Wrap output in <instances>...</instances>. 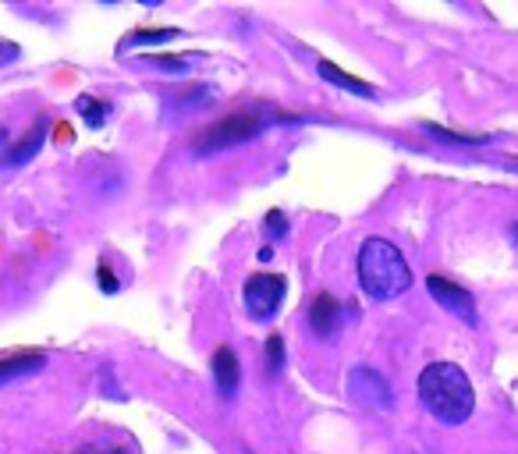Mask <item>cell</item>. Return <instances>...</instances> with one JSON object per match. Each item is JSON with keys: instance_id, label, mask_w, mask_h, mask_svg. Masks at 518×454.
Here are the masks:
<instances>
[{"instance_id": "17", "label": "cell", "mask_w": 518, "mask_h": 454, "mask_svg": "<svg viewBox=\"0 0 518 454\" xmlns=\"http://www.w3.org/2000/svg\"><path fill=\"white\" fill-rule=\"evenodd\" d=\"M96 277H100V288H103L107 295H114V291L121 288V284H117V277H114V274L107 270V263H100V270H96Z\"/></svg>"}, {"instance_id": "5", "label": "cell", "mask_w": 518, "mask_h": 454, "mask_svg": "<svg viewBox=\"0 0 518 454\" xmlns=\"http://www.w3.org/2000/svg\"><path fill=\"white\" fill-rule=\"evenodd\" d=\"M284 295H287V281H284L280 274H256V277L246 281V291H242L246 309H249L256 320H270V316L280 309Z\"/></svg>"}, {"instance_id": "19", "label": "cell", "mask_w": 518, "mask_h": 454, "mask_svg": "<svg viewBox=\"0 0 518 454\" xmlns=\"http://www.w3.org/2000/svg\"><path fill=\"white\" fill-rule=\"evenodd\" d=\"M153 64L164 68V71H178V75L189 68V60H171V57H153Z\"/></svg>"}, {"instance_id": "16", "label": "cell", "mask_w": 518, "mask_h": 454, "mask_svg": "<svg viewBox=\"0 0 518 454\" xmlns=\"http://www.w3.org/2000/svg\"><path fill=\"white\" fill-rule=\"evenodd\" d=\"M263 224H266V238H270V242L287 238V217H284V210H270Z\"/></svg>"}, {"instance_id": "1", "label": "cell", "mask_w": 518, "mask_h": 454, "mask_svg": "<svg viewBox=\"0 0 518 454\" xmlns=\"http://www.w3.org/2000/svg\"><path fill=\"white\" fill-rule=\"evenodd\" d=\"M416 387H419L423 409L444 426H462L476 412V391L465 370H458L455 362H430L419 373Z\"/></svg>"}, {"instance_id": "21", "label": "cell", "mask_w": 518, "mask_h": 454, "mask_svg": "<svg viewBox=\"0 0 518 454\" xmlns=\"http://www.w3.org/2000/svg\"><path fill=\"white\" fill-rule=\"evenodd\" d=\"M75 454H121V451H96V448H89V451H75Z\"/></svg>"}, {"instance_id": "10", "label": "cell", "mask_w": 518, "mask_h": 454, "mask_svg": "<svg viewBox=\"0 0 518 454\" xmlns=\"http://www.w3.org/2000/svg\"><path fill=\"white\" fill-rule=\"evenodd\" d=\"M316 71H320V78H323V82H330V85H337V89H344V92H352V96H359V100H373V96H376V92H373V85H366L362 78H355V75L341 71L334 60H320V64H316Z\"/></svg>"}, {"instance_id": "14", "label": "cell", "mask_w": 518, "mask_h": 454, "mask_svg": "<svg viewBox=\"0 0 518 454\" xmlns=\"http://www.w3.org/2000/svg\"><path fill=\"white\" fill-rule=\"evenodd\" d=\"M419 128H423L426 135L448 142V146H483V142H490L487 135H462V131H448V128H441V124H419Z\"/></svg>"}, {"instance_id": "3", "label": "cell", "mask_w": 518, "mask_h": 454, "mask_svg": "<svg viewBox=\"0 0 518 454\" xmlns=\"http://www.w3.org/2000/svg\"><path fill=\"white\" fill-rule=\"evenodd\" d=\"M284 121H298V117L280 114L277 107H266V103L242 107V110H235L231 117L214 121L206 131H199V135H196V153H199V156H214V153H221V149H231V146H242V142L256 139L259 131H266L270 124H284Z\"/></svg>"}, {"instance_id": "4", "label": "cell", "mask_w": 518, "mask_h": 454, "mask_svg": "<svg viewBox=\"0 0 518 454\" xmlns=\"http://www.w3.org/2000/svg\"><path fill=\"white\" fill-rule=\"evenodd\" d=\"M348 394L355 405L362 409H376V412H387L394 405V391L391 384L384 380V373H376L373 366H355L348 373Z\"/></svg>"}, {"instance_id": "6", "label": "cell", "mask_w": 518, "mask_h": 454, "mask_svg": "<svg viewBox=\"0 0 518 454\" xmlns=\"http://www.w3.org/2000/svg\"><path fill=\"white\" fill-rule=\"evenodd\" d=\"M426 291H430V299H433L441 309L455 313V316L465 320L469 327L480 323V316H476V299H473L462 284H455V281H448V277H441V274H430V277H426Z\"/></svg>"}, {"instance_id": "13", "label": "cell", "mask_w": 518, "mask_h": 454, "mask_svg": "<svg viewBox=\"0 0 518 454\" xmlns=\"http://www.w3.org/2000/svg\"><path fill=\"white\" fill-rule=\"evenodd\" d=\"M182 28H139V32H132L125 43H121V50H132V46H157V43H167V39H174Z\"/></svg>"}, {"instance_id": "12", "label": "cell", "mask_w": 518, "mask_h": 454, "mask_svg": "<svg viewBox=\"0 0 518 454\" xmlns=\"http://www.w3.org/2000/svg\"><path fill=\"white\" fill-rule=\"evenodd\" d=\"M75 110H78V117H82L89 128H103L107 117L114 114V107H110L107 100H96V96H89V92H82V96L75 100Z\"/></svg>"}, {"instance_id": "8", "label": "cell", "mask_w": 518, "mask_h": 454, "mask_svg": "<svg viewBox=\"0 0 518 454\" xmlns=\"http://www.w3.org/2000/svg\"><path fill=\"white\" fill-rule=\"evenodd\" d=\"M46 131H50V121L39 117V121H36V124H32V128L14 142V146L4 149V160H0V163H7V167H25V163L39 153V146L46 142Z\"/></svg>"}, {"instance_id": "2", "label": "cell", "mask_w": 518, "mask_h": 454, "mask_svg": "<svg viewBox=\"0 0 518 454\" xmlns=\"http://www.w3.org/2000/svg\"><path fill=\"white\" fill-rule=\"evenodd\" d=\"M355 274L362 291L373 302H391L412 288V267L401 256V249L387 238H366L355 259Z\"/></svg>"}, {"instance_id": "22", "label": "cell", "mask_w": 518, "mask_h": 454, "mask_svg": "<svg viewBox=\"0 0 518 454\" xmlns=\"http://www.w3.org/2000/svg\"><path fill=\"white\" fill-rule=\"evenodd\" d=\"M512 238H515V245H518V224L512 227Z\"/></svg>"}, {"instance_id": "20", "label": "cell", "mask_w": 518, "mask_h": 454, "mask_svg": "<svg viewBox=\"0 0 518 454\" xmlns=\"http://www.w3.org/2000/svg\"><path fill=\"white\" fill-rule=\"evenodd\" d=\"M259 259H263V263H270V259H273V249H270V245H266V249H259Z\"/></svg>"}, {"instance_id": "18", "label": "cell", "mask_w": 518, "mask_h": 454, "mask_svg": "<svg viewBox=\"0 0 518 454\" xmlns=\"http://www.w3.org/2000/svg\"><path fill=\"white\" fill-rule=\"evenodd\" d=\"M18 53H21V50H18V43L0 39V68H4V64H14V60H18Z\"/></svg>"}, {"instance_id": "9", "label": "cell", "mask_w": 518, "mask_h": 454, "mask_svg": "<svg viewBox=\"0 0 518 454\" xmlns=\"http://www.w3.org/2000/svg\"><path fill=\"white\" fill-rule=\"evenodd\" d=\"M210 370H214V384H217L221 398H235V394H239V384H242L239 355H235V352L224 345V348H217V352H214V362H210Z\"/></svg>"}, {"instance_id": "11", "label": "cell", "mask_w": 518, "mask_h": 454, "mask_svg": "<svg viewBox=\"0 0 518 454\" xmlns=\"http://www.w3.org/2000/svg\"><path fill=\"white\" fill-rule=\"evenodd\" d=\"M46 366L43 355H11V359H0V387L21 380V377H32Z\"/></svg>"}, {"instance_id": "7", "label": "cell", "mask_w": 518, "mask_h": 454, "mask_svg": "<svg viewBox=\"0 0 518 454\" xmlns=\"http://www.w3.org/2000/svg\"><path fill=\"white\" fill-rule=\"evenodd\" d=\"M341 323H344L341 302H337L334 295L320 291V295L309 302V331H312L316 338H334V334L341 331Z\"/></svg>"}, {"instance_id": "15", "label": "cell", "mask_w": 518, "mask_h": 454, "mask_svg": "<svg viewBox=\"0 0 518 454\" xmlns=\"http://www.w3.org/2000/svg\"><path fill=\"white\" fill-rule=\"evenodd\" d=\"M284 370V338L280 334H270L266 338V373L277 377Z\"/></svg>"}]
</instances>
